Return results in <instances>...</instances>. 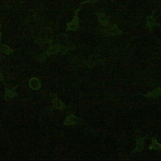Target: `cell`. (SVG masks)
Here are the masks:
<instances>
[{
    "instance_id": "6da1fadb",
    "label": "cell",
    "mask_w": 161,
    "mask_h": 161,
    "mask_svg": "<svg viewBox=\"0 0 161 161\" xmlns=\"http://www.w3.org/2000/svg\"><path fill=\"white\" fill-rule=\"evenodd\" d=\"M30 86L34 90H38L40 87V84L37 78H33L30 81Z\"/></svg>"
},
{
    "instance_id": "7a4b0ae2",
    "label": "cell",
    "mask_w": 161,
    "mask_h": 161,
    "mask_svg": "<svg viewBox=\"0 0 161 161\" xmlns=\"http://www.w3.org/2000/svg\"><path fill=\"white\" fill-rule=\"evenodd\" d=\"M77 120V119L74 117V116H70L69 117H67L66 122L65 123L66 125H73L76 123V122Z\"/></svg>"
},
{
    "instance_id": "3957f363",
    "label": "cell",
    "mask_w": 161,
    "mask_h": 161,
    "mask_svg": "<svg viewBox=\"0 0 161 161\" xmlns=\"http://www.w3.org/2000/svg\"><path fill=\"white\" fill-rule=\"evenodd\" d=\"M54 108H62V107H64V106H64L63 104L62 103L61 101H60L59 100H58V99H55L54 100Z\"/></svg>"
}]
</instances>
